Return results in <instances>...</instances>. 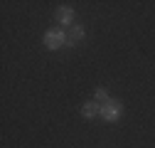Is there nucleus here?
Returning a JSON list of instances; mask_svg holds the SVG:
<instances>
[{
	"instance_id": "1",
	"label": "nucleus",
	"mask_w": 155,
	"mask_h": 148,
	"mask_svg": "<svg viewBox=\"0 0 155 148\" xmlns=\"http://www.w3.org/2000/svg\"><path fill=\"white\" fill-rule=\"evenodd\" d=\"M99 116L104 121H108V123H116V121L123 116V104L118 99H108L106 104H101V114Z\"/></svg>"
},
{
	"instance_id": "2",
	"label": "nucleus",
	"mask_w": 155,
	"mask_h": 148,
	"mask_svg": "<svg viewBox=\"0 0 155 148\" xmlns=\"http://www.w3.org/2000/svg\"><path fill=\"white\" fill-rule=\"evenodd\" d=\"M45 47L52 52L67 47V30H47L45 32Z\"/></svg>"
},
{
	"instance_id": "3",
	"label": "nucleus",
	"mask_w": 155,
	"mask_h": 148,
	"mask_svg": "<svg viewBox=\"0 0 155 148\" xmlns=\"http://www.w3.org/2000/svg\"><path fill=\"white\" fill-rule=\"evenodd\" d=\"M54 20L59 22V25L71 27V25H74V8H69V5H59V8L54 10Z\"/></svg>"
},
{
	"instance_id": "4",
	"label": "nucleus",
	"mask_w": 155,
	"mask_h": 148,
	"mask_svg": "<svg viewBox=\"0 0 155 148\" xmlns=\"http://www.w3.org/2000/svg\"><path fill=\"white\" fill-rule=\"evenodd\" d=\"M86 37V30H84V25H71L69 30H67V47H74V45H79L81 40Z\"/></svg>"
},
{
	"instance_id": "5",
	"label": "nucleus",
	"mask_w": 155,
	"mask_h": 148,
	"mask_svg": "<svg viewBox=\"0 0 155 148\" xmlns=\"http://www.w3.org/2000/svg\"><path fill=\"white\" fill-rule=\"evenodd\" d=\"M99 114H101V104H99V101L91 99V101H84V104H81V116H84V119H96Z\"/></svg>"
},
{
	"instance_id": "6",
	"label": "nucleus",
	"mask_w": 155,
	"mask_h": 148,
	"mask_svg": "<svg viewBox=\"0 0 155 148\" xmlns=\"http://www.w3.org/2000/svg\"><path fill=\"white\" fill-rule=\"evenodd\" d=\"M108 99H111V94H108V89H106V86H99V89L94 91V101H99V104H106Z\"/></svg>"
}]
</instances>
